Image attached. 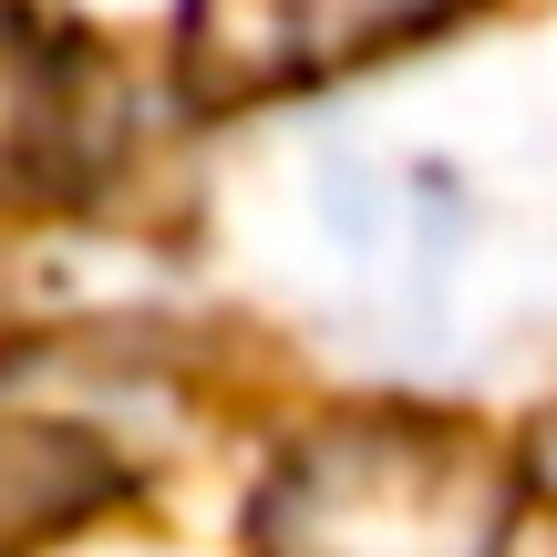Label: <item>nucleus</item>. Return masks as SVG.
I'll return each mask as SVG.
<instances>
[{"instance_id":"2","label":"nucleus","mask_w":557,"mask_h":557,"mask_svg":"<svg viewBox=\"0 0 557 557\" xmlns=\"http://www.w3.org/2000/svg\"><path fill=\"white\" fill-rule=\"evenodd\" d=\"M465 0H186L176 52L197 103H259V94H310L331 73L403 52L444 32Z\"/></svg>"},{"instance_id":"1","label":"nucleus","mask_w":557,"mask_h":557,"mask_svg":"<svg viewBox=\"0 0 557 557\" xmlns=\"http://www.w3.org/2000/svg\"><path fill=\"white\" fill-rule=\"evenodd\" d=\"M517 517V475L475 434L423 413H341L278 455L248 527L278 547H485Z\"/></svg>"},{"instance_id":"3","label":"nucleus","mask_w":557,"mask_h":557,"mask_svg":"<svg viewBox=\"0 0 557 557\" xmlns=\"http://www.w3.org/2000/svg\"><path fill=\"white\" fill-rule=\"evenodd\" d=\"M527 475H537V496H557V413L527 434Z\"/></svg>"}]
</instances>
